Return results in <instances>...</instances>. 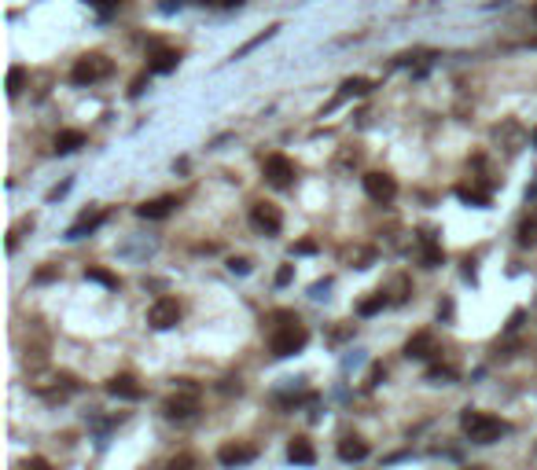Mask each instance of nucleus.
Masks as SVG:
<instances>
[{
	"label": "nucleus",
	"instance_id": "nucleus-37",
	"mask_svg": "<svg viewBox=\"0 0 537 470\" xmlns=\"http://www.w3.org/2000/svg\"><path fill=\"white\" fill-rule=\"evenodd\" d=\"M534 19H537V4H534Z\"/></svg>",
	"mask_w": 537,
	"mask_h": 470
},
{
	"label": "nucleus",
	"instance_id": "nucleus-29",
	"mask_svg": "<svg viewBox=\"0 0 537 470\" xmlns=\"http://www.w3.org/2000/svg\"><path fill=\"white\" fill-rule=\"evenodd\" d=\"M74 188V180H63V184L59 188H52V191H48V202H56V199H63V195H67Z\"/></svg>",
	"mask_w": 537,
	"mask_h": 470
},
{
	"label": "nucleus",
	"instance_id": "nucleus-2",
	"mask_svg": "<svg viewBox=\"0 0 537 470\" xmlns=\"http://www.w3.org/2000/svg\"><path fill=\"white\" fill-rule=\"evenodd\" d=\"M460 430L467 434V441H475V445H493V441H501L508 434V423H501L497 415L490 412H475L467 408L460 415Z\"/></svg>",
	"mask_w": 537,
	"mask_h": 470
},
{
	"label": "nucleus",
	"instance_id": "nucleus-6",
	"mask_svg": "<svg viewBox=\"0 0 537 470\" xmlns=\"http://www.w3.org/2000/svg\"><path fill=\"white\" fill-rule=\"evenodd\" d=\"M364 191L372 202H390L398 195V180L390 173H364Z\"/></svg>",
	"mask_w": 537,
	"mask_h": 470
},
{
	"label": "nucleus",
	"instance_id": "nucleus-1",
	"mask_svg": "<svg viewBox=\"0 0 537 470\" xmlns=\"http://www.w3.org/2000/svg\"><path fill=\"white\" fill-rule=\"evenodd\" d=\"M284 323H276L273 327V338H268V349H273V357H295L302 352V346L310 342V331L298 323L295 312H276Z\"/></svg>",
	"mask_w": 537,
	"mask_h": 470
},
{
	"label": "nucleus",
	"instance_id": "nucleus-35",
	"mask_svg": "<svg viewBox=\"0 0 537 470\" xmlns=\"http://www.w3.org/2000/svg\"><path fill=\"white\" fill-rule=\"evenodd\" d=\"M48 279H56V268H41V272H37V283H48Z\"/></svg>",
	"mask_w": 537,
	"mask_h": 470
},
{
	"label": "nucleus",
	"instance_id": "nucleus-12",
	"mask_svg": "<svg viewBox=\"0 0 537 470\" xmlns=\"http://www.w3.org/2000/svg\"><path fill=\"white\" fill-rule=\"evenodd\" d=\"M368 455V441L364 437H342L339 441V460L342 463H361Z\"/></svg>",
	"mask_w": 537,
	"mask_h": 470
},
{
	"label": "nucleus",
	"instance_id": "nucleus-9",
	"mask_svg": "<svg viewBox=\"0 0 537 470\" xmlns=\"http://www.w3.org/2000/svg\"><path fill=\"white\" fill-rule=\"evenodd\" d=\"M107 394L118 397V400H140V397H144V389L136 386L133 375H114L111 382H107Z\"/></svg>",
	"mask_w": 537,
	"mask_h": 470
},
{
	"label": "nucleus",
	"instance_id": "nucleus-8",
	"mask_svg": "<svg viewBox=\"0 0 537 470\" xmlns=\"http://www.w3.org/2000/svg\"><path fill=\"white\" fill-rule=\"evenodd\" d=\"M195 412H199V397H195L191 386H184V394L166 400V415H170V419H191Z\"/></svg>",
	"mask_w": 537,
	"mask_h": 470
},
{
	"label": "nucleus",
	"instance_id": "nucleus-23",
	"mask_svg": "<svg viewBox=\"0 0 537 470\" xmlns=\"http://www.w3.org/2000/svg\"><path fill=\"white\" fill-rule=\"evenodd\" d=\"M383 305H387V298H383V294H376V298H368V302H361V305H357V312H361V316H376V312H379Z\"/></svg>",
	"mask_w": 537,
	"mask_h": 470
},
{
	"label": "nucleus",
	"instance_id": "nucleus-30",
	"mask_svg": "<svg viewBox=\"0 0 537 470\" xmlns=\"http://www.w3.org/2000/svg\"><path fill=\"white\" fill-rule=\"evenodd\" d=\"M291 279H295V268H291V265H284V268L276 272V286H287Z\"/></svg>",
	"mask_w": 537,
	"mask_h": 470
},
{
	"label": "nucleus",
	"instance_id": "nucleus-34",
	"mask_svg": "<svg viewBox=\"0 0 537 470\" xmlns=\"http://www.w3.org/2000/svg\"><path fill=\"white\" fill-rule=\"evenodd\" d=\"M328 286H331V279H324V283H313V291H310V294H313V298H324Z\"/></svg>",
	"mask_w": 537,
	"mask_h": 470
},
{
	"label": "nucleus",
	"instance_id": "nucleus-20",
	"mask_svg": "<svg viewBox=\"0 0 537 470\" xmlns=\"http://www.w3.org/2000/svg\"><path fill=\"white\" fill-rule=\"evenodd\" d=\"M85 279H93V283H99V286H107V291H114V286H118V276H111L107 268H85Z\"/></svg>",
	"mask_w": 537,
	"mask_h": 470
},
{
	"label": "nucleus",
	"instance_id": "nucleus-21",
	"mask_svg": "<svg viewBox=\"0 0 537 470\" xmlns=\"http://www.w3.org/2000/svg\"><path fill=\"white\" fill-rule=\"evenodd\" d=\"M456 199L467 206H490V195L486 191H471V188H456Z\"/></svg>",
	"mask_w": 537,
	"mask_h": 470
},
{
	"label": "nucleus",
	"instance_id": "nucleus-26",
	"mask_svg": "<svg viewBox=\"0 0 537 470\" xmlns=\"http://www.w3.org/2000/svg\"><path fill=\"white\" fill-rule=\"evenodd\" d=\"M519 243L522 246H530V243H537V220H527V225L519 228Z\"/></svg>",
	"mask_w": 537,
	"mask_h": 470
},
{
	"label": "nucleus",
	"instance_id": "nucleus-36",
	"mask_svg": "<svg viewBox=\"0 0 537 470\" xmlns=\"http://www.w3.org/2000/svg\"><path fill=\"white\" fill-rule=\"evenodd\" d=\"M519 323H522V309H515V312H511V320H508V331H515Z\"/></svg>",
	"mask_w": 537,
	"mask_h": 470
},
{
	"label": "nucleus",
	"instance_id": "nucleus-11",
	"mask_svg": "<svg viewBox=\"0 0 537 470\" xmlns=\"http://www.w3.org/2000/svg\"><path fill=\"white\" fill-rule=\"evenodd\" d=\"M173 206H177L173 195H162V199H151V202H144V206H136V217H144V220H162V217L173 213Z\"/></svg>",
	"mask_w": 537,
	"mask_h": 470
},
{
	"label": "nucleus",
	"instance_id": "nucleus-27",
	"mask_svg": "<svg viewBox=\"0 0 537 470\" xmlns=\"http://www.w3.org/2000/svg\"><path fill=\"white\" fill-rule=\"evenodd\" d=\"M85 4H88V8H96V11H114V8L122 4V0H85Z\"/></svg>",
	"mask_w": 537,
	"mask_h": 470
},
{
	"label": "nucleus",
	"instance_id": "nucleus-18",
	"mask_svg": "<svg viewBox=\"0 0 537 470\" xmlns=\"http://www.w3.org/2000/svg\"><path fill=\"white\" fill-rule=\"evenodd\" d=\"M364 92H372V81H368V77H346V81H342L339 99H346V96H364Z\"/></svg>",
	"mask_w": 537,
	"mask_h": 470
},
{
	"label": "nucleus",
	"instance_id": "nucleus-3",
	"mask_svg": "<svg viewBox=\"0 0 537 470\" xmlns=\"http://www.w3.org/2000/svg\"><path fill=\"white\" fill-rule=\"evenodd\" d=\"M111 74V59L107 56H85L78 59V67H74V85H93V81H104Z\"/></svg>",
	"mask_w": 537,
	"mask_h": 470
},
{
	"label": "nucleus",
	"instance_id": "nucleus-25",
	"mask_svg": "<svg viewBox=\"0 0 537 470\" xmlns=\"http://www.w3.org/2000/svg\"><path fill=\"white\" fill-rule=\"evenodd\" d=\"M273 33H276V26H273V30H265V33H258V37H250V41H247V44H243V48L236 51V56H232V59H239V56H247V51H254V48H258V44L265 41V37H273Z\"/></svg>",
	"mask_w": 537,
	"mask_h": 470
},
{
	"label": "nucleus",
	"instance_id": "nucleus-33",
	"mask_svg": "<svg viewBox=\"0 0 537 470\" xmlns=\"http://www.w3.org/2000/svg\"><path fill=\"white\" fill-rule=\"evenodd\" d=\"M383 375H387V371H383L379 364H376V368H372V375H368V386H379V382H383Z\"/></svg>",
	"mask_w": 537,
	"mask_h": 470
},
{
	"label": "nucleus",
	"instance_id": "nucleus-16",
	"mask_svg": "<svg viewBox=\"0 0 537 470\" xmlns=\"http://www.w3.org/2000/svg\"><path fill=\"white\" fill-rule=\"evenodd\" d=\"M287 460L291 463H302V467H310V463H316V452H313V445L305 437H295L287 445Z\"/></svg>",
	"mask_w": 537,
	"mask_h": 470
},
{
	"label": "nucleus",
	"instance_id": "nucleus-14",
	"mask_svg": "<svg viewBox=\"0 0 537 470\" xmlns=\"http://www.w3.org/2000/svg\"><path fill=\"white\" fill-rule=\"evenodd\" d=\"M177 63H181V51H173V48H159L155 56H151L147 70H151V74H170V70H177Z\"/></svg>",
	"mask_w": 537,
	"mask_h": 470
},
{
	"label": "nucleus",
	"instance_id": "nucleus-7",
	"mask_svg": "<svg viewBox=\"0 0 537 470\" xmlns=\"http://www.w3.org/2000/svg\"><path fill=\"white\" fill-rule=\"evenodd\" d=\"M250 220L254 225H258L265 235H276L280 228H284V217H280V210L273 202H254L250 206Z\"/></svg>",
	"mask_w": 537,
	"mask_h": 470
},
{
	"label": "nucleus",
	"instance_id": "nucleus-19",
	"mask_svg": "<svg viewBox=\"0 0 537 470\" xmlns=\"http://www.w3.org/2000/svg\"><path fill=\"white\" fill-rule=\"evenodd\" d=\"M424 243H427V246H424V265H427V268H438V265H442V261H445V254H442V246H434V239H431V232L424 235Z\"/></svg>",
	"mask_w": 537,
	"mask_h": 470
},
{
	"label": "nucleus",
	"instance_id": "nucleus-24",
	"mask_svg": "<svg viewBox=\"0 0 537 470\" xmlns=\"http://www.w3.org/2000/svg\"><path fill=\"white\" fill-rule=\"evenodd\" d=\"M310 254H316V239H298L291 246V257H310Z\"/></svg>",
	"mask_w": 537,
	"mask_h": 470
},
{
	"label": "nucleus",
	"instance_id": "nucleus-22",
	"mask_svg": "<svg viewBox=\"0 0 537 470\" xmlns=\"http://www.w3.org/2000/svg\"><path fill=\"white\" fill-rule=\"evenodd\" d=\"M22 77H26V70H22V67H11L8 70V96H19L22 92Z\"/></svg>",
	"mask_w": 537,
	"mask_h": 470
},
{
	"label": "nucleus",
	"instance_id": "nucleus-5",
	"mask_svg": "<svg viewBox=\"0 0 537 470\" xmlns=\"http://www.w3.org/2000/svg\"><path fill=\"white\" fill-rule=\"evenodd\" d=\"M265 180L273 188H287L295 180V162L284 159V154H268L265 159Z\"/></svg>",
	"mask_w": 537,
	"mask_h": 470
},
{
	"label": "nucleus",
	"instance_id": "nucleus-4",
	"mask_svg": "<svg viewBox=\"0 0 537 470\" xmlns=\"http://www.w3.org/2000/svg\"><path fill=\"white\" fill-rule=\"evenodd\" d=\"M177 320H181V305H177V298H159V302L147 309V323H151L155 331L177 327Z\"/></svg>",
	"mask_w": 537,
	"mask_h": 470
},
{
	"label": "nucleus",
	"instance_id": "nucleus-10",
	"mask_svg": "<svg viewBox=\"0 0 537 470\" xmlns=\"http://www.w3.org/2000/svg\"><path fill=\"white\" fill-rule=\"evenodd\" d=\"M254 455L258 452H254L250 445H221L217 448V463L221 467H243V463H250Z\"/></svg>",
	"mask_w": 537,
	"mask_h": 470
},
{
	"label": "nucleus",
	"instance_id": "nucleus-17",
	"mask_svg": "<svg viewBox=\"0 0 537 470\" xmlns=\"http://www.w3.org/2000/svg\"><path fill=\"white\" fill-rule=\"evenodd\" d=\"M81 143H85V133H78V129H67V133L56 136V154H70V151H78Z\"/></svg>",
	"mask_w": 537,
	"mask_h": 470
},
{
	"label": "nucleus",
	"instance_id": "nucleus-32",
	"mask_svg": "<svg viewBox=\"0 0 537 470\" xmlns=\"http://www.w3.org/2000/svg\"><path fill=\"white\" fill-rule=\"evenodd\" d=\"M438 378H453L449 368H431V382H438Z\"/></svg>",
	"mask_w": 537,
	"mask_h": 470
},
{
	"label": "nucleus",
	"instance_id": "nucleus-13",
	"mask_svg": "<svg viewBox=\"0 0 537 470\" xmlns=\"http://www.w3.org/2000/svg\"><path fill=\"white\" fill-rule=\"evenodd\" d=\"M431 352H434V338H431L427 331H419V334H412V338L405 342V357H408V360H427Z\"/></svg>",
	"mask_w": 537,
	"mask_h": 470
},
{
	"label": "nucleus",
	"instance_id": "nucleus-31",
	"mask_svg": "<svg viewBox=\"0 0 537 470\" xmlns=\"http://www.w3.org/2000/svg\"><path fill=\"white\" fill-rule=\"evenodd\" d=\"M147 74H151V70H147ZM147 74H140V77H133V88H129V96H133V99H136L140 92H144V85H147Z\"/></svg>",
	"mask_w": 537,
	"mask_h": 470
},
{
	"label": "nucleus",
	"instance_id": "nucleus-15",
	"mask_svg": "<svg viewBox=\"0 0 537 470\" xmlns=\"http://www.w3.org/2000/svg\"><path fill=\"white\" fill-rule=\"evenodd\" d=\"M104 220H107V213H104V210H96V213H85V217L78 220V225H70V228H67V239H81V235L96 232L99 225H104Z\"/></svg>",
	"mask_w": 537,
	"mask_h": 470
},
{
	"label": "nucleus",
	"instance_id": "nucleus-28",
	"mask_svg": "<svg viewBox=\"0 0 537 470\" xmlns=\"http://www.w3.org/2000/svg\"><path fill=\"white\" fill-rule=\"evenodd\" d=\"M228 268H232L236 276H247V272H250V261H243V257H232V261H228Z\"/></svg>",
	"mask_w": 537,
	"mask_h": 470
}]
</instances>
